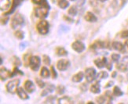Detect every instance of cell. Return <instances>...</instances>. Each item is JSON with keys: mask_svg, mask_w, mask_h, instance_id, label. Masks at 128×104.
<instances>
[{"mask_svg": "<svg viewBox=\"0 0 128 104\" xmlns=\"http://www.w3.org/2000/svg\"><path fill=\"white\" fill-rule=\"evenodd\" d=\"M121 37L123 38H128V31H124L122 32Z\"/></svg>", "mask_w": 128, "mask_h": 104, "instance_id": "cell-44", "label": "cell"}, {"mask_svg": "<svg viewBox=\"0 0 128 104\" xmlns=\"http://www.w3.org/2000/svg\"><path fill=\"white\" fill-rule=\"evenodd\" d=\"M56 53L59 56H65L68 55V51L63 47H58L56 49Z\"/></svg>", "mask_w": 128, "mask_h": 104, "instance_id": "cell-21", "label": "cell"}, {"mask_svg": "<svg viewBox=\"0 0 128 104\" xmlns=\"http://www.w3.org/2000/svg\"><path fill=\"white\" fill-rule=\"evenodd\" d=\"M71 1H76V0H71Z\"/></svg>", "mask_w": 128, "mask_h": 104, "instance_id": "cell-51", "label": "cell"}, {"mask_svg": "<svg viewBox=\"0 0 128 104\" xmlns=\"http://www.w3.org/2000/svg\"><path fill=\"white\" fill-rule=\"evenodd\" d=\"M51 71H52V77H53V78L56 79L57 77H58V73H57L56 70H55L54 67H53V66L51 67Z\"/></svg>", "mask_w": 128, "mask_h": 104, "instance_id": "cell-40", "label": "cell"}, {"mask_svg": "<svg viewBox=\"0 0 128 104\" xmlns=\"http://www.w3.org/2000/svg\"><path fill=\"white\" fill-rule=\"evenodd\" d=\"M108 77V74L106 72V71H101L97 76L98 79H104V78H107Z\"/></svg>", "mask_w": 128, "mask_h": 104, "instance_id": "cell-28", "label": "cell"}, {"mask_svg": "<svg viewBox=\"0 0 128 104\" xmlns=\"http://www.w3.org/2000/svg\"><path fill=\"white\" fill-rule=\"evenodd\" d=\"M55 90V86L54 85H49L45 89H44L42 93H41V96H47L49 93H51Z\"/></svg>", "mask_w": 128, "mask_h": 104, "instance_id": "cell-18", "label": "cell"}, {"mask_svg": "<svg viewBox=\"0 0 128 104\" xmlns=\"http://www.w3.org/2000/svg\"><path fill=\"white\" fill-rule=\"evenodd\" d=\"M64 19L65 20H67V21L68 20L69 23H73V20L71 19V18H69L68 16H64Z\"/></svg>", "mask_w": 128, "mask_h": 104, "instance_id": "cell-45", "label": "cell"}, {"mask_svg": "<svg viewBox=\"0 0 128 104\" xmlns=\"http://www.w3.org/2000/svg\"><path fill=\"white\" fill-rule=\"evenodd\" d=\"M120 59V54H117V53H113L112 55V59L113 60V61L115 62H117L119 61Z\"/></svg>", "mask_w": 128, "mask_h": 104, "instance_id": "cell-37", "label": "cell"}, {"mask_svg": "<svg viewBox=\"0 0 128 104\" xmlns=\"http://www.w3.org/2000/svg\"><path fill=\"white\" fill-rule=\"evenodd\" d=\"M98 1H100V2H105V1H107V0H98Z\"/></svg>", "mask_w": 128, "mask_h": 104, "instance_id": "cell-50", "label": "cell"}, {"mask_svg": "<svg viewBox=\"0 0 128 104\" xmlns=\"http://www.w3.org/2000/svg\"><path fill=\"white\" fill-rule=\"evenodd\" d=\"M58 6L60 8H62V9H66L69 5V2L67 0H59L58 1Z\"/></svg>", "mask_w": 128, "mask_h": 104, "instance_id": "cell-23", "label": "cell"}, {"mask_svg": "<svg viewBox=\"0 0 128 104\" xmlns=\"http://www.w3.org/2000/svg\"><path fill=\"white\" fill-rule=\"evenodd\" d=\"M5 15V14H4ZM6 16V18H4L5 17V16H2V19H1V23H2V24L3 25V24H6L7 23V20H9V16H7V15H5Z\"/></svg>", "mask_w": 128, "mask_h": 104, "instance_id": "cell-41", "label": "cell"}, {"mask_svg": "<svg viewBox=\"0 0 128 104\" xmlns=\"http://www.w3.org/2000/svg\"><path fill=\"white\" fill-rule=\"evenodd\" d=\"M55 99H56V97H54V96H49L45 100L44 103H54V101Z\"/></svg>", "mask_w": 128, "mask_h": 104, "instance_id": "cell-38", "label": "cell"}, {"mask_svg": "<svg viewBox=\"0 0 128 104\" xmlns=\"http://www.w3.org/2000/svg\"><path fill=\"white\" fill-rule=\"evenodd\" d=\"M96 101L98 103H105V97L104 96H101L96 99Z\"/></svg>", "mask_w": 128, "mask_h": 104, "instance_id": "cell-39", "label": "cell"}, {"mask_svg": "<svg viewBox=\"0 0 128 104\" xmlns=\"http://www.w3.org/2000/svg\"><path fill=\"white\" fill-rule=\"evenodd\" d=\"M40 63H41V59L40 56H31L29 60V66L33 71H36L38 70V68L40 67Z\"/></svg>", "mask_w": 128, "mask_h": 104, "instance_id": "cell-5", "label": "cell"}, {"mask_svg": "<svg viewBox=\"0 0 128 104\" xmlns=\"http://www.w3.org/2000/svg\"><path fill=\"white\" fill-rule=\"evenodd\" d=\"M68 14L72 16H75L77 15V13H78V10L76 9V6H74V5H72V6L70 7V9H68Z\"/></svg>", "mask_w": 128, "mask_h": 104, "instance_id": "cell-27", "label": "cell"}, {"mask_svg": "<svg viewBox=\"0 0 128 104\" xmlns=\"http://www.w3.org/2000/svg\"><path fill=\"white\" fill-rule=\"evenodd\" d=\"M50 5H41V6L35 8V16L38 18L44 19L48 16L49 10H50Z\"/></svg>", "mask_w": 128, "mask_h": 104, "instance_id": "cell-1", "label": "cell"}, {"mask_svg": "<svg viewBox=\"0 0 128 104\" xmlns=\"http://www.w3.org/2000/svg\"><path fill=\"white\" fill-rule=\"evenodd\" d=\"M94 64L97 66V67L102 69L104 67H106L108 63H107V59L105 57H103L102 59H96L94 60Z\"/></svg>", "mask_w": 128, "mask_h": 104, "instance_id": "cell-12", "label": "cell"}, {"mask_svg": "<svg viewBox=\"0 0 128 104\" xmlns=\"http://www.w3.org/2000/svg\"><path fill=\"white\" fill-rule=\"evenodd\" d=\"M22 1H23V0H13L12 6H11L10 9H9V10L7 11V12H6L4 14L9 16V15H10L11 13H13L14 12V10L16 9V8L18 7V6H19V5H20V3L22 2Z\"/></svg>", "mask_w": 128, "mask_h": 104, "instance_id": "cell-10", "label": "cell"}, {"mask_svg": "<svg viewBox=\"0 0 128 104\" xmlns=\"http://www.w3.org/2000/svg\"><path fill=\"white\" fill-rule=\"evenodd\" d=\"M10 0H0V8L2 11H6L10 9Z\"/></svg>", "mask_w": 128, "mask_h": 104, "instance_id": "cell-16", "label": "cell"}, {"mask_svg": "<svg viewBox=\"0 0 128 104\" xmlns=\"http://www.w3.org/2000/svg\"><path fill=\"white\" fill-rule=\"evenodd\" d=\"M32 2L37 5H48L46 0H32Z\"/></svg>", "mask_w": 128, "mask_h": 104, "instance_id": "cell-33", "label": "cell"}, {"mask_svg": "<svg viewBox=\"0 0 128 104\" xmlns=\"http://www.w3.org/2000/svg\"><path fill=\"white\" fill-rule=\"evenodd\" d=\"M85 1H86V0H80V1L78 2V5H80V6H82V5H84Z\"/></svg>", "mask_w": 128, "mask_h": 104, "instance_id": "cell-46", "label": "cell"}, {"mask_svg": "<svg viewBox=\"0 0 128 104\" xmlns=\"http://www.w3.org/2000/svg\"><path fill=\"white\" fill-rule=\"evenodd\" d=\"M72 48L76 52L80 53V52L84 51V49H85V45L82 42L77 40V41L74 42L72 44Z\"/></svg>", "mask_w": 128, "mask_h": 104, "instance_id": "cell-7", "label": "cell"}, {"mask_svg": "<svg viewBox=\"0 0 128 104\" xmlns=\"http://www.w3.org/2000/svg\"><path fill=\"white\" fill-rule=\"evenodd\" d=\"M0 77L2 81H6L10 77H12V71L7 70L5 67H2L0 70Z\"/></svg>", "mask_w": 128, "mask_h": 104, "instance_id": "cell-9", "label": "cell"}, {"mask_svg": "<svg viewBox=\"0 0 128 104\" xmlns=\"http://www.w3.org/2000/svg\"><path fill=\"white\" fill-rule=\"evenodd\" d=\"M15 36L16 38H18V39L20 40H22V39H24V32L19 30V31H16L15 32Z\"/></svg>", "mask_w": 128, "mask_h": 104, "instance_id": "cell-31", "label": "cell"}, {"mask_svg": "<svg viewBox=\"0 0 128 104\" xmlns=\"http://www.w3.org/2000/svg\"><path fill=\"white\" fill-rule=\"evenodd\" d=\"M113 95L115 96H121L124 95V92L121 91V89L118 86H116L113 89Z\"/></svg>", "mask_w": 128, "mask_h": 104, "instance_id": "cell-26", "label": "cell"}, {"mask_svg": "<svg viewBox=\"0 0 128 104\" xmlns=\"http://www.w3.org/2000/svg\"><path fill=\"white\" fill-rule=\"evenodd\" d=\"M16 93H18V96L23 100H28L29 96H28V94L26 93V92L24 90L23 88H18V90H16Z\"/></svg>", "mask_w": 128, "mask_h": 104, "instance_id": "cell-13", "label": "cell"}, {"mask_svg": "<svg viewBox=\"0 0 128 104\" xmlns=\"http://www.w3.org/2000/svg\"><path fill=\"white\" fill-rule=\"evenodd\" d=\"M11 62H12V63L15 66V67H20L21 66V61L20 60V59L18 57V56H13L12 58H11Z\"/></svg>", "mask_w": 128, "mask_h": 104, "instance_id": "cell-24", "label": "cell"}, {"mask_svg": "<svg viewBox=\"0 0 128 104\" xmlns=\"http://www.w3.org/2000/svg\"><path fill=\"white\" fill-rule=\"evenodd\" d=\"M69 65H70L69 60L65 59H62L58 62L57 67L60 71H64V70H66L67 69H68V67H69Z\"/></svg>", "mask_w": 128, "mask_h": 104, "instance_id": "cell-8", "label": "cell"}, {"mask_svg": "<svg viewBox=\"0 0 128 104\" xmlns=\"http://www.w3.org/2000/svg\"><path fill=\"white\" fill-rule=\"evenodd\" d=\"M85 77L88 82H92L96 77V70L93 67H89L85 70Z\"/></svg>", "mask_w": 128, "mask_h": 104, "instance_id": "cell-6", "label": "cell"}, {"mask_svg": "<svg viewBox=\"0 0 128 104\" xmlns=\"http://www.w3.org/2000/svg\"><path fill=\"white\" fill-rule=\"evenodd\" d=\"M121 63H123L124 64L128 66V56H124L123 59H122Z\"/></svg>", "mask_w": 128, "mask_h": 104, "instance_id": "cell-43", "label": "cell"}, {"mask_svg": "<svg viewBox=\"0 0 128 104\" xmlns=\"http://www.w3.org/2000/svg\"><path fill=\"white\" fill-rule=\"evenodd\" d=\"M106 43L104 42H102V41H96L95 42H94L92 45L90 46V48L93 49H103V48H105L106 46Z\"/></svg>", "mask_w": 128, "mask_h": 104, "instance_id": "cell-14", "label": "cell"}, {"mask_svg": "<svg viewBox=\"0 0 128 104\" xmlns=\"http://www.w3.org/2000/svg\"><path fill=\"white\" fill-rule=\"evenodd\" d=\"M116 68H117L119 70L122 71V72H125V71L127 70V66L124 64L123 63H120L116 64Z\"/></svg>", "mask_w": 128, "mask_h": 104, "instance_id": "cell-25", "label": "cell"}, {"mask_svg": "<svg viewBox=\"0 0 128 104\" xmlns=\"http://www.w3.org/2000/svg\"><path fill=\"white\" fill-rule=\"evenodd\" d=\"M24 89L26 90V92H28V93H32L36 89V86L34 85V83L30 81V80H27L24 82Z\"/></svg>", "mask_w": 128, "mask_h": 104, "instance_id": "cell-11", "label": "cell"}, {"mask_svg": "<svg viewBox=\"0 0 128 104\" xmlns=\"http://www.w3.org/2000/svg\"><path fill=\"white\" fill-rule=\"evenodd\" d=\"M112 48L116 51H120V52H124L125 51V48H124V45L119 42H113Z\"/></svg>", "mask_w": 128, "mask_h": 104, "instance_id": "cell-17", "label": "cell"}, {"mask_svg": "<svg viewBox=\"0 0 128 104\" xmlns=\"http://www.w3.org/2000/svg\"><path fill=\"white\" fill-rule=\"evenodd\" d=\"M113 84H114V82L111 81H109V82H108V85H105V88H109V87H111V86H112V85H113Z\"/></svg>", "mask_w": 128, "mask_h": 104, "instance_id": "cell-47", "label": "cell"}, {"mask_svg": "<svg viewBox=\"0 0 128 104\" xmlns=\"http://www.w3.org/2000/svg\"><path fill=\"white\" fill-rule=\"evenodd\" d=\"M20 85V80L19 79H14L8 82V84L6 86V90L8 92L11 93V94H14L16 93V90L18 89V86Z\"/></svg>", "mask_w": 128, "mask_h": 104, "instance_id": "cell-4", "label": "cell"}, {"mask_svg": "<svg viewBox=\"0 0 128 104\" xmlns=\"http://www.w3.org/2000/svg\"><path fill=\"white\" fill-rule=\"evenodd\" d=\"M68 30H69V28L68 27H66L64 25H60L58 31H59V33H64V32H67Z\"/></svg>", "mask_w": 128, "mask_h": 104, "instance_id": "cell-36", "label": "cell"}, {"mask_svg": "<svg viewBox=\"0 0 128 104\" xmlns=\"http://www.w3.org/2000/svg\"><path fill=\"white\" fill-rule=\"evenodd\" d=\"M36 84L38 85V87L40 88H41V89H42V88H44L45 87V83L42 81V80H41V79H40V78H36Z\"/></svg>", "mask_w": 128, "mask_h": 104, "instance_id": "cell-34", "label": "cell"}, {"mask_svg": "<svg viewBox=\"0 0 128 104\" xmlns=\"http://www.w3.org/2000/svg\"><path fill=\"white\" fill-rule=\"evenodd\" d=\"M56 91H57L58 95H62V94H64V92H65V87L64 85H59V86L57 87Z\"/></svg>", "mask_w": 128, "mask_h": 104, "instance_id": "cell-30", "label": "cell"}, {"mask_svg": "<svg viewBox=\"0 0 128 104\" xmlns=\"http://www.w3.org/2000/svg\"><path fill=\"white\" fill-rule=\"evenodd\" d=\"M27 42H21L20 45H19V49L20 51H23L24 49L26 48V46H27Z\"/></svg>", "mask_w": 128, "mask_h": 104, "instance_id": "cell-42", "label": "cell"}, {"mask_svg": "<svg viewBox=\"0 0 128 104\" xmlns=\"http://www.w3.org/2000/svg\"><path fill=\"white\" fill-rule=\"evenodd\" d=\"M24 24V19L23 17V16L20 13H18L14 16L12 20H11L10 26L13 29H16L18 27L23 26Z\"/></svg>", "mask_w": 128, "mask_h": 104, "instance_id": "cell-2", "label": "cell"}, {"mask_svg": "<svg viewBox=\"0 0 128 104\" xmlns=\"http://www.w3.org/2000/svg\"><path fill=\"white\" fill-rule=\"evenodd\" d=\"M49 27H50L49 23L46 20H44L40 21L36 25L37 31L40 35H46L49 32Z\"/></svg>", "mask_w": 128, "mask_h": 104, "instance_id": "cell-3", "label": "cell"}, {"mask_svg": "<svg viewBox=\"0 0 128 104\" xmlns=\"http://www.w3.org/2000/svg\"><path fill=\"white\" fill-rule=\"evenodd\" d=\"M40 76L43 78H48L50 76V70L46 67H43L41 69V72H40Z\"/></svg>", "mask_w": 128, "mask_h": 104, "instance_id": "cell-22", "label": "cell"}, {"mask_svg": "<svg viewBox=\"0 0 128 104\" xmlns=\"http://www.w3.org/2000/svg\"><path fill=\"white\" fill-rule=\"evenodd\" d=\"M42 61L46 65H50L51 63V59L49 56H47V55H44V56H42Z\"/></svg>", "mask_w": 128, "mask_h": 104, "instance_id": "cell-32", "label": "cell"}, {"mask_svg": "<svg viewBox=\"0 0 128 104\" xmlns=\"http://www.w3.org/2000/svg\"><path fill=\"white\" fill-rule=\"evenodd\" d=\"M16 74L23 75L24 73H23V72H21V71H20V70H18V67H15V68L14 69V71H12V77H13V76H15V75H16Z\"/></svg>", "mask_w": 128, "mask_h": 104, "instance_id": "cell-35", "label": "cell"}, {"mask_svg": "<svg viewBox=\"0 0 128 104\" xmlns=\"http://www.w3.org/2000/svg\"><path fill=\"white\" fill-rule=\"evenodd\" d=\"M125 45H126V46L128 47V40H126V42H125Z\"/></svg>", "mask_w": 128, "mask_h": 104, "instance_id": "cell-49", "label": "cell"}, {"mask_svg": "<svg viewBox=\"0 0 128 104\" xmlns=\"http://www.w3.org/2000/svg\"><path fill=\"white\" fill-rule=\"evenodd\" d=\"M83 78H84V74H83V72H82V71H80V72H78L72 77V81L73 82H80Z\"/></svg>", "mask_w": 128, "mask_h": 104, "instance_id": "cell-19", "label": "cell"}, {"mask_svg": "<svg viewBox=\"0 0 128 104\" xmlns=\"http://www.w3.org/2000/svg\"><path fill=\"white\" fill-rule=\"evenodd\" d=\"M58 103H72V100L70 98L64 96L63 98H60V100H58Z\"/></svg>", "mask_w": 128, "mask_h": 104, "instance_id": "cell-29", "label": "cell"}, {"mask_svg": "<svg viewBox=\"0 0 128 104\" xmlns=\"http://www.w3.org/2000/svg\"><path fill=\"white\" fill-rule=\"evenodd\" d=\"M90 92L94 93V94H98V93H100L101 92V89H100V85H99V82L98 81L91 85L90 87Z\"/></svg>", "mask_w": 128, "mask_h": 104, "instance_id": "cell-20", "label": "cell"}, {"mask_svg": "<svg viewBox=\"0 0 128 104\" xmlns=\"http://www.w3.org/2000/svg\"><path fill=\"white\" fill-rule=\"evenodd\" d=\"M116 76V71H114V72L112 74V78H115Z\"/></svg>", "mask_w": 128, "mask_h": 104, "instance_id": "cell-48", "label": "cell"}, {"mask_svg": "<svg viewBox=\"0 0 128 104\" xmlns=\"http://www.w3.org/2000/svg\"><path fill=\"white\" fill-rule=\"evenodd\" d=\"M84 19L88 21V22H90V23H93V22H96L98 20L97 16L94 15L93 13L91 12H87L84 16Z\"/></svg>", "mask_w": 128, "mask_h": 104, "instance_id": "cell-15", "label": "cell"}]
</instances>
